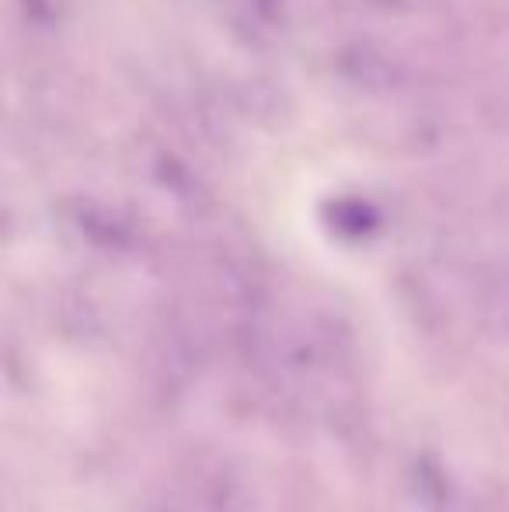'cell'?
<instances>
[]
</instances>
